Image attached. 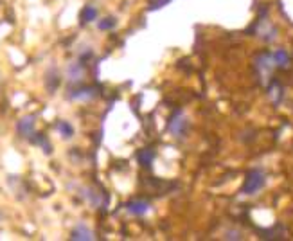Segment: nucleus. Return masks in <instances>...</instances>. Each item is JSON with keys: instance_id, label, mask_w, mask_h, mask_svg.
<instances>
[{"instance_id": "nucleus-1", "label": "nucleus", "mask_w": 293, "mask_h": 241, "mask_svg": "<svg viewBox=\"0 0 293 241\" xmlns=\"http://www.w3.org/2000/svg\"><path fill=\"white\" fill-rule=\"evenodd\" d=\"M266 184V175L261 169H252L245 178V185H243V193L245 194H255L261 191Z\"/></svg>"}, {"instance_id": "nucleus-2", "label": "nucleus", "mask_w": 293, "mask_h": 241, "mask_svg": "<svg viewBox=\"0 0 293 241\" xmlns=\"http://www.w3.org/2000/svg\"><path fill=\"white\" fill-rule=\"evenodd\" d=\"M187 128H189V121H187V117H185L182 112H176V114L169 119V123H167V130H169L175 137L185 135Z\"/></svg>"}, {"instance_id": "nucleus-3", "label": "nucleus", "mask_w": 293, "mask_h": 241, "mask_svg": "<svg viewBox=\"0 0 293 241\" xmlns=\"http://www.w3.org/2000/svg\"><path fill=\"white\" fill-rule=\"evenodd\" d=\"M149 209H151V205L146 200H132L126 203V211L133 216H144L146 213H149Z\"/></svg>"}, {"instance_id": "nucleus-4", "label": "nucleus", "mask_w": 293, "mask_h": 241, "mask_svg": "<svg viewBox=\"0 0 293 241\" xmlns=\"http://www.w3.org/2000/svg\"><path fill=\"white\" fill-rule=\"evenodd\" d=\"M255 67H257V71H259L263 76H268L270 72H272V69L275 67L272 54H266V52L265 54H259L257 60H255Z\"/></svg>"}, {"instance_id": "nucleus-5", "label": "nucleus", "mask_w": 293, "mask_h": 241, "mask_svg": "<svg viewBox=\"0 0 293 241\" xmlns=\"http://www.w3.org/2000/svg\"><path fill=\"white\" fill-rule=\"evenodd\" d=\"M34 115H25L18 121L16 124V130H18L20 135H24V137H31L34 132Z\"/></svg>"}, {"instance_id": "nucleus-6", "label": "nucleus", "mask_w": 293, "mask_h": 241, "mask_svg": "<svg viewBox=\"0 0 293 241\" xmlns=\"http://www.w3.org/2000/svg\"><path fill=\"white\" fill-rule=\"evenodd\" d=\"M71 240H83V241H92L94 240V232L90 231L88 227H86L85 223H79V225H76V229L72 231L71 234Z\"/></svg>"}, {"instance_id": "nucleus-7", "label": "nucleus", "mask_w": 293, "mask_h": 241, "mask_svg": "<svg viewBox=\"0 0 293 241\" xmlns=\"http://www.w3.org/2000/svg\"><path fill=\"white\" fill-rule=\"evenodd\" d=\"M137 161L142 167H149L153 164V161H155V152H153L151 148H144V150H141L137 153Z\"/></svg>"}, {"instance_id": "nucleus-8", "label": "nucleus", "mask_w": 293, "mask_h": 241, "mask_svg": "<svg viewBox=\"0 0 293 241\" xmlns=\"http://www.w3.org/2000/svg\"><path fill=\"white\" fill-rule=\"evenodd\" d=\"M272 58H274V63L275 67H281V69H286V67L290 65V54L284 49H277V51L272 54Z\"/></svg>"}, {"instance_id": "nucleus-9", "label": "nucleus", "mask_w": 293, "mask_h": 241, "mask_svg": "<svg viewBox=\"0 0 293 241\" xmlns=\"http://www.w3.org/2000/svg\"><path fill=\"white\" fill-rule=\"evenodd\" d=\"M95 18H97V7H94V5H86L85 9L81 11V20H83L85 24L94 22Z\"/></svg>"}, {"instance_id": "nucleus-10", "label": "nucleus", "mask_w": 293, "mask_h": 241, "mask_svg": "<svg viewBox=\"0 0 293 241\" xmlns=\"http://www.w3.org/2000/svg\"><path fill=\"white\" fill-rule=\"evenodd\" d=\"M58 128V132L62 133L65 139H71L72 135H74V128H72L71 123H67V121H60V123L56 124Z\"/></svg>"}, {"instance_id": "nucleus-11", "label": "nucleus", "mask_w": 293, "mask_h": 241, "mask_svg": "<svg viewBox=\"0 0 293 241\" xmlns=\"http://www.w3.org/2000/svg\"><path fill=\"white\" fill-rule=\"evenodd\" d=\"M95 95H97L95 88H83V90H77L76 94H72V97H74V99L88 101V99H92V97H95Z\"/></svg>"}, {"instance_id": "nucleus-12", "label": "nucleus", "mask_w": 293, "mask_h": 241, "mask_svg": "<svg viewBox=\"0 0 293 241\" xmlns=\"http://www.w3.org/2000/svg\"><path fill=\"white\" fill-rule=\"evenodd\" d=\"M115 25H117V20L114 18V16H106V18H103L97 24V27L101 29V31H110V29H114Z\"/></svg>"}, {"instance_id": "nucleus-13", "label": "nucleus", "mask_w": 293, "mask_h": 241, "mask_svg": "<svg viewBox=\"0 0 293 241\" xmlns=\"http://www.w3.org/2000/svg\"><path fill=\"white\" fill-rule=\"evenodd\" d=\"M147 2H149V7H151V9H158L162 5L169 4L171 0H147Z\"/></svg>"}]
</instances>
